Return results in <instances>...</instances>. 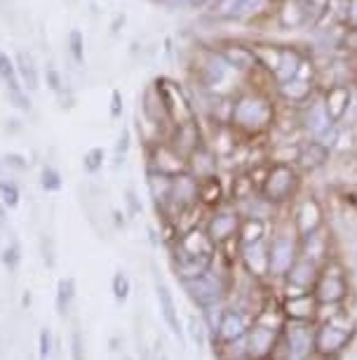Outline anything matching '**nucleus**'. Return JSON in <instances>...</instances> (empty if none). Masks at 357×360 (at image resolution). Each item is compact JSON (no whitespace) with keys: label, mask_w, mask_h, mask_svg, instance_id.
I'll list each match as a JSON object with an SVG mask.
<instances>
[{"label":"nucleus","mask_w":357,"mask_h":360,"mask_svg":"<svg viewBox=\"0 0 357 360\" xmlns=\"http://www.w3.org/2000/svg\"><path fill=\"white\" fill-rule=\"evenodd\" d=\"M73 297H76V281L73 278H62L57 283V311L62 316L71 309Z\"/></svg>","instance_id":"nucleus-26"},{"label":"nucleus","mask_w":357,"mask_h":360,"mask_svg":"<svg viewBox=\"0 0 357 360\" xmlns=\"http://www.w3.org/2000/svg\"><path fill=\"white\" fill-rule=\"evenodd\" d=\"M130 290H132V283H130V278H127V274H116L113 276V295H116V299L120 304L127 302V297H130Z\"/></svg>","instance_id":"nucleus-33"},{"label":"nucleus","mask_w":357,"mask_h":360,"mask_svg":"<svg viewBox=\"0 0 357 360\" xmlns=\"http://www.w3.org/2000/svg\"><path fill=\"white\" fill-rule=\"evenodd\" d=\"M320 221H322V212H320L318 202H315V200L303 202V205L299 207V214H296V226H299V233L301 236L313 233V231L320 226Z\"/></svg>","instance_id":"nucleus-19"},{"label":"nucleus","mask_w":357,"mask_h":360,"mask_svg":"<svg viewBox=\"0 0 357 360\" xmlns=\"http://www.w3.org/2000/svg\"><path fill=\"white\" fill-rule=\"evenodd\" d=\"M346 295V278L336 271H327V274L318 276L315 281V299L322 304H336Z\"/></svg>","instance_id":"nucleus-7"},{"label":"nucleus","mask_w":357,"mask_h":360,"mask_svg":"<svg viewBox=\"0 0 357 360\" xmlns=\"http://www.w3.org/2000/svg\"><path fill=\"white\" fill-rule=\"evenodd\" d=\"M231 123L245 132H261L273 123V108L259 94H242L233 104Z\"/></svg>","instance_id":"nucleus-1"},{"label":"nucleus","mask_w":357,"mask_h":360,"mask_svg":"<svg viewBox=\"0 0 357 360\" xmlns=\"http://www.w3.org/2000/svg\"><path fill=\"white\" fill-rule=\"evenodd\" d=\"M294 188H296V172L289 165H285V162H280L266 176L264 198L271 202H282L294 193Z\"/></svg>","instance_id":"nucleus-2"},{"label":"nucleus","mask_w":357,"mask_h":360,"mask_svg":"<svg viewBox=\"0 0 357 360\" xmlns=\"http://www.w3.org/2000/svg\"><path fill=\"white\" fill-rule=\"evenodd\" d=\"M228 69L231 66L226 64V59L221 54H212L210 62L205 64V83L210 87H217L219 83H224L228 76Z\"/></svg>","instance_id":"nucleus-23"},{"label":"nucleus","mask_w":357,"mask_h":360,"mask_svg":"<svg viewBox=\"0 0 357 360\" xmlns=\"http://www.w3.org/2000/svg\"><path fill=\"white\" fill-rule=\"evenodd\" d=\"M245 330H247L245 318H242L240 314H235V311L224 314V318H221V323H219V337L226 339V342H235V339H240L242 335H245Z\"/></svg>","instance_id":"nucleus-21"},{"label":"nucleus","mask_w":357,"mask_h":360,"mask_svg":"<svg viewBox=\"0 0 357 360\" xmlns=\"http://www.w3.org/2000/svg\"><path fill=\"white\" fill-rule=\"evenodd\" d=\"M268 5H271V0H245L242 3V10H240V17L238 19H247V17H257L261 15Z\"/></svg>","instance_id":"nucleus-34"},{"label":"nucleus","mask_w":357,"mask_h":360,"mask_svg":"<svg viewBox=\"0 0 357 360\" xmlns=\"http://www.w3.org/2000/svg\"><path fill=\"white\" fill-rule=\"evenodd\" d=\"M311 353V335L303 325H294L289 330V356L292 360H303Z\"/></svg>","instance_id":"nucleus-20"},{"label":"nucleus","mask_w":357,"mask_h":360,"mask_svg":"<svg viewBox=\"0 0 357 360\" xmlns=\"http://www.w3.org/2000/svg\"><path fill=\"white\" fill-rule=\"evenodd\" d=\"M130 141H132V134L127 127H123V132H120V137H118V146H116V158H125L127 151H130Z\"/></svg>","instance_id":"nucleus-37"},{"label":"nucleus","mask_w":357,"mask_h":360,"mask_svg":"<svg viewBox=\"0 0 357 360\" xmlns=\"http://www.w3.org/2000/svg\"><path fill=\"white\" fill-rule=\"evenodd\" d=\"M0 80H3L5 90H8V94H10L12 104H15L19 111H31L29 92L24 90L22 80H19L15 59H10V54H5L3 50H0Z\"/></svg>","instance_id":"nucleus-3"},{"label":"nucleus","mask_w":357,"mask_h":360,"mask_svg":"<svg viewBox=\"0 0 357 360\" xmlns=\"http://www.w3.org/2000/svg\"><path fill=\"white\" fill-rule=\"evenodd\" d=\"M158 304H160V311H163L167 328L172 330V335H177L181 339L184 337V330H181L179 311H177V307H174V299H172L170 290H167L165 285H158Z\"/></svg>","instance_id":"nucleus-15"},{"label":"nucleus","mask_w":357,"mask_h":360,"mask_svg":"<svg viewBox=\"0 0 357 360\" xmlns=\"http://www.w3.org/2000/svg\"><path fill=\"white\" fill-rule=\"evenodd\" d=\"M17 73H19V80H22L24 90L26 92H36L40 87V71L36 66V59H33L31 52H17Z\"/></svg>","instance_id":"nucleus-11"},{"label":"nucleus","mask_w":357,"mask_h":360,"mask_svg":"<svg viewBox=\"0 0 357 360\" xmlns=\"http://www.w3.org/2000/svg\"><path fill=\"white\" fill-rule=\"evenodd\" d=\"M271 69L275 71V78L280 83H287V80H292L301 71V59L294 50H280L275 54V62Z\"/></svg>","instance_id":"nucleus-13"},{"label":"nucleus","mask_w":357,"mask_h":360,"mask_svg":"<svg viewBox=\"0 0 357 360\" xmlns=\"http://www.w3.org/2000/svg\"><path fill=\"white\" fill-rule=\"evenodd\" d=\"M3 165L15 167V169H26L29 167V160H26L22 153H8V155H3Z\"/></svg>","instance_id":"nucleus-38"},{"label":"nucleus","mask_w":357,"mask_h":360,"mask_svg":"<svg viewBox=\"0 0 357 360\" xmlns=\"http://www.w3.org/2000/svg\"><path fill=\"white\" fill-rule=\"evenodd\" d=\"M19 186L15 181H8V179H0V202H3V207L8 210H15L19 205Z\"/></svg>","instance_id":"nucleus-31"},{"label":"nucleus","mask_w":357,"mask_h":360,"mask_svg":"<svg viewBox=\"0 0 357 360\" xmlns=\"http://www.w3.org/2000/svg\"><path fill=\"white\" fill-rule=\"evenodd\" d=\"M104 160H106V151L101 146H94L83 155V169L87 174H97L104 167Z\"/></svg>","instance_id":"nucleus-29"},{"label":"nucleus","mask_w":357,"mask_h":360,"mask_svg":"<svg viewBox=\"0 0 357 360\" xmlns=\"http://www.w3.org/2000/svg\"><path fill=\"white\" fill-rule=\"evenodd\" d=\"M52 353V332L43 330L40 332V360H47Z\"/></svg>","instance_id":"nucleus-39"},{"label":"nucleus","mask_w":357,"mask_h":360,"mask_svg":"<svg viewBox=\"0 0 357 360\" xmlns=\"http://www.w3.org/2000/svg\"><path fill=\"white\" fill-rule=\"evenodd\" d=\"M127 202H130L132 210H134V212H137V210H139V205H137V195H134L132 191H127Z\"/></svg>","instance_id":"nucleus-43"},{"label":"nucleus","mask_w":357,"mask_h":360,"mask_svg":"<svg viewBox=\"0 0 357 360\" xmlns=\"http://www.w3.org/2000/svg\"><path fill=\"white\" fill-rule=\"evenodd\" d=\"M184 285H186L188 295H191L200 307H212V304H217L221 295H224L221 278L217 274H210V271H205V274H200L195 278H188V281H184Z\"/></svg>","instance_id":"nucleus-4"},{"label":"nucleus","mask_w":357,"mask_h":360,"mask_svg":"<svg viewBox=\"0 0 357 360\" xmlns=\"http://www.w3.org/2000/svg\"><path fill=\"white\" fill-rule=\"evenodd\" d=\"M120 115H123V92L113 90L111 92V118L118 120Z\"/></svg>","instance_id":"nucleus-40"},{"label":"nucleus","mask_w":357,"mask_h":360,"mask_svg":"<svg viewBox=\"0 0 357 360\" xmlns=\"http://www.w3.org/2000/svg\"><path fill=\"white\" fill-rule=\"evenodd\" d=\"M282 94H285L287 99H292V101H303V99H308V94H311V83H308V80H303L299 73H296L292 80L282 83Z\"/></svg>","instance_id":"nucleus-25"},{"label":"nucleus","mask_w":357,"mask_h":360,"mask_svg":"<svg viewBox=\"0 0 357 360\" xmlns=\"http://www.w3.org/2000/svg\"><path fill=\"white\" fill-rule=\"evenodd\" d=\"M346 22H348L350 26H355V29H357V0H350V3H348Z\"/></svg>","instance_id":"nucleus-42"},{"label":"nucleus","mask_w":357,"mask_h":360,"mask_svg":"<svg viewBox=\"0 0 357 360\" xmlns=\"http://www.w3.org/2000/svg\"><path fill=\"white\" fill-rule=\"evenodd\" d=\"M287 276H289V288L308 290L318 281V269H315V262L303 259V262H294V266L287 271Z\"/></svg>","instance_id":"nucleus-14"},{"label":"nucleus","mask_w":357,"mask_h":360,"mask_svg":"<svg viewBox=\"0 0 357 360\" xmlns=\"http://www.w3.org/2000/svg\"><path fill=\"white\" fill-rule=\"evenodd\" d=\"M327 155H329V148L327 144H322L320 139H313V141H308L306 146L299 151V165L303 169H315V167H320L322 162L327 160Z\"/></svg>","instance_id":"nucleus-18"},{"label":"nucleus","mask_w":357,"mask_h":360,"mask_svg":"<svg viewBox=\"0 0 357 360\" xmlns=\"http://www.w3.org/2000/svg\"><path fill=\"white\" fill-rule=\"evenodd\" d=\"M313 309H315V302L311 295L301 292V295H294L289 302L285 304V311L296 321H306V318L313 316Z\"/></svg>","instance_id":"nucleus-22"},{"label":"nucleus","mask_w":357,"mask_h":360,"mask_svg":"<svg viewBox=\"0 0 357 360\" xmlns=\"http://www.w3.org/2000/svg\"><path fill=\"white\" fill-rule=\"evenodd\" d=\"M350 342V330L341 328V325H322L315 335V349H318L322 356H334L339 353L343 346Z\"/></svg>","instance_id":"nucleus-6"},{"label":"nucleus","mask_w":357,"mask_h":360,"mask_svg":"<svg viewBox=\"0 0 357 360\" xmlns=\"http://www.w3.org/2000/svg\"><path fill=\"white\" fill-rule=\"evenodd\" d=\"M195 200H198V179H193L188 174L172 176V188L167 202H174L179 210H184L188 205H193Z\"/></svg>","instance_id":"nucleus-8"},{"label":"nucleus","mask_w":357,"mask_h":360,"mask_svg":"<svg viewBox=\"0 0 357 360\" xmlns=\"http://www.w3.org/2000/svg\"><path fill=\"white\" fill-rule=\"evenodd\" d=\"M303 127H306V132L311 134L315 139H325L327 132L332 130L334 123L332 118H329L327 113V106L325 101H315V104L308 108L306 115H303Z\"/></svg>","instance_id":"nucleus-9"},{"label":"nucleus","mask_w":357,"mask_h":360,"mask_svg":"<svg viewBox=\"0 0 357 360\" xmlns=\"http://www.w3.org/2000/svg\"><path fill=\"white\" fill-rule=\"evenodd\" d=\"M144 360H148V356H144Z\"/></svg>","instance_id":"nucleus-44"},{"label":"nucleus","mask_w":357,"mask_h":360,"mask_svg":"<svg viewBox=\"0 0 357 360\" xmlns=\"http://www.w3.org/2000/svg\"><path fill=\"white\" fill-rule=\"evenodd\" d=\"M245 262L249 271H254V274H266L268 271V250H264L261 243H254V245H247L245 250Z\"/></svg>","instance_id":"nucleus-24"},{"label":"nucleus","mask_w":357,"mask_h":360,"mask_svg":"<svg viewBox=\"0 0 357 360\" xmlns=\"http://www.w3.org/2000/svg\"><path fill=\"white\" fill-rule=\"evenodd\" d=\"M71 353H73V360H83V339H80V332H73Z\"/></svg>","instance_id":"nucleus-41"},{"label":"nucleus","mask_w":357,"mask_h":360,"mask_svg":"<svg viewBox=\"0 0 357 360\" xmlns=\"http://www.w3.org/2000/svg\"><path fill=\"white\" fill-rule=\"evenodd\" d=\"M325 106H327V113H329V118H332V123H339L350 108V90L346 85L329 87L325 94Z\"/></svg>","instance_id":"nucleus-12"},{"label":"nucleus","mask_w":357,"mask_h":360,"mask_svg":"<svg viewBox=\"0 0 357 360\" xmlns=\"http://www.w3.org/2000/svg\"><path fill=\"white\" fill-rule=\"evenodd\" d=\"M296 259V248L292 238L280 236L273 240V245L268 248V274L273 276H285L289 269L294 266Z\"/></svg>","instance_id":"nucleus-5"},{"label":"nucleus","mask_w":357,"mask_h":360,"mask_svg":"<svg viewBox=\"0 0 357 360\" xmlns=\"http://www.w3.org/2000/svg\"><path fill=\"white\" fill-rule=\"evenodd\" d=\"M238 229H240L238 214H233V212H219V214H214V219L210 221L207 236H210L212 243H224L231 236L238 233Z\"/></svg>","instance_id":"nucleus-10"},{"label":"nucleus","mask_w":357,"mask_h":360,"mask_svg":"<svg viewBox=\"0 0 357 360\" xmlns=\"http://www.w3.org/2000/svg\"><path fill=\"white\" fill-rule=\"evenodd\" d=\"M242 3H245V0H219V3L214 5V12H217L219 17H226V19H238L240 10H242Z\"/></svg>","instance_id":"nucleus-32"},{"label":"nucleus","mask_w":357,"mask_h":360,"mask_svg":"<svg viewBox=\"0 0 357 360\" xmlns=\"http://www.w3.org/2000/svg\"><path fill=\"white\" fill-rule=\"evenodd\" d=\"M69 52H71V59L78 66L85 64V36H83V31L73 29L69 33Z\"/></svg>","instance_id":"nucleus-30"},{"label":"nucleus","mask_w":357,"mask_h":360,"mask_svg":"<svg viewBox=\"0 0 357 360\" xmlns=\"http://www.w3.org/2000/svg\"><path fill=\"white\" fill-rule=\"evenodd\" d=\"M45 80H47V87H50L52 92H62L64 90L62 73H59L55 66H47V69H45Z\"/></svg>","instance_id":"nucleus-35"},{"label":"nucleus","mask_w":357,"mask_h":360,"mask_svg":"<svg viewBox=\"0 0 357 360\" xmlns=\"http://www.w3.org/2000/svg\"><path fill=\"white\" fill-rule=\"evenodd\" d=\"M273 344H275V330L273 328H264V325H259V328H254L252 335H249V353H252L254 358L268 356V353L273 351Z\"/></svg>","instance_id":"nucleus-17"},{"label":"nucleus","mask_w":357,"mask_h":360,"mask_svg":"<svg viewBox=\"0 0 357 360\" xmlns=\"http://www.w3.org/2000/svg\"><path fill=\"white\" fill-rule=\"evenodd\" d=\"M219 54L226 59V64L231 66V69H238V71L252 69L254 62H257V52L249 50L245 45H228L226 50H221Z\"/></svg>","instance_id":"nucleus-16"},{"label":"nucleus","mask_w":357,"mask_h":360,"mask_svg":"<svg viewBox=\"0 0 357 360\" xmlns=\"http://www.w3.org/2000/svg\"><path fill=\"white\" fill-rule=\"evenodd\" d=\"M40 186H43L47 193L62 191L64 181H62V174H59V169L52 167V165H45L43 172H40Z\"/></svg>","instance_id":"nucleus-28"},{"label":"nucleus","mask_w":357,"mask_h":360,"mask_svg":"<svg viewBox=\"0 0 357 360\" xmlns=\"http://www.w3.org/2000/svg\"><path fill=\"white\" fill-rule=\"evenodd\" d=\"M19 262H22V252H19L17 245H10L3 250V264L8 266L10 271H15L19 266Z\"/></svg>","instance_id":"nucleus-36"},{"label":"nucleus","mask_w":357,"mask_h":360,"mask_svg":"<svg viewBox=\"0 0 357 360\" xmlns=\"http://www.w3.org/2000/svg\"><path fill=\"white\" fill-rule=\"evenodd\" d=\"M240 233H242V243H245V245L261 243V238H264V221H261L259 217H249V219L242 224Z\"/></svg>","instance_id":"nucleus-27"}]
</instances>
